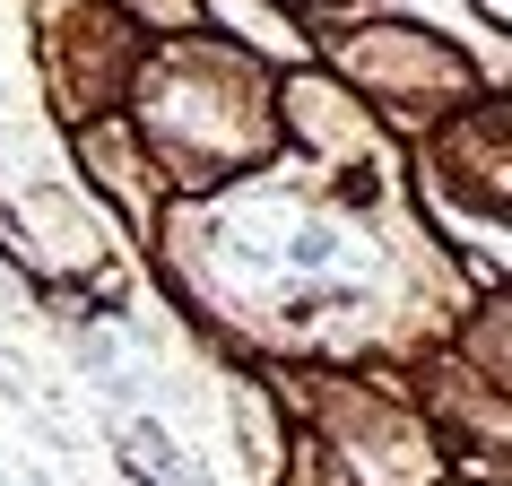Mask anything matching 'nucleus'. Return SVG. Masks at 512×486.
<instances>
[{
  "instance_id": "1",
  "label": "nucleus",
  "mask_w": 512,
  "mask_h": 486,
  "mask_svg": "<svg viewBox=\"0 0 512 486\" xmlns=\"http://www.w3.org/2000/svg\"><path fill=\"white\" fill-rule=\"evenodd\" d=\"M18 486H44V478H18Z\"/></svg>"
}]
</instances>
